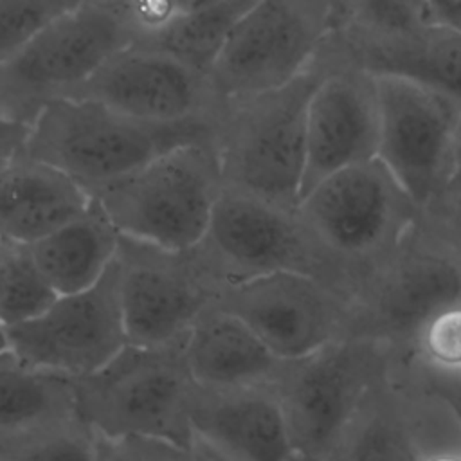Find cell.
<instances>
[{
  "instance_id": "6da1fadb",
  "label": "cell",
  "mask_w": 461,
  "mask_h": 461,
  "mask_svg": "<svg viewBox=\"0 0 461 461\" xmlns=\"http://www.w3.org/2000/svg\"><path fill=\"white\" fill-rule=\"evenodd\" d=\"M420 214L378 158L324 178L297 205L333 288L348 301L402 247Z\"/></svg>"
},
{
  "instance_id": "7a4b0ae2",
  "label": "cell",
  "mask_w": 461,
  "mask_h": 461,
  "mask_svg": "<svg viewBox=\"0 0 461 461\" xmlns=\"http://www.w3.org/2000/svg\"><path fill=\"white\" fill-rule=\"evenodd\" d=\"M214 128L149 124L97 101L56 97L31 121L23 155L61 171L90 193L178 146L214 142Z\"/></svg>"
},
{
  "instance_id": "3957f363",
  "label": "cell",
  "mask_w": 461,
  "mask_h": 461,
  "mask_svg": "<svg viewBox=\"0 0 461 461\" xmlns=\"http://www.w3.org/2000/svg\"><path fill=\"white\" fill-rule=\"evenodd\" d=\"M322 70L310 68L290 85L223 101L214 148L223 189L295 211L306 169V113Z\"/></svg>"
},
{
  "instance_id": "277c9868",
  "label": "cell",
  "mask_w": 461,
  "mask_h": 461,
  "mask_svg": "<svg viewBox=\"0 0 461 461\" xmlns=\"http://www.w3.org/2000/svg\"><path fill=\"white\" fill-rule=\"evenodd\" d=\"M221 191L214 142H193L88 194L121 236L164 250H189L203 241Z\"/></svg>"
},
{
  "instance_id": "5b68a950",
  "label": "cell",
  "mask_w": 461,
  "mask_h": 461,
  "mask_svg": "<svg viewBox=\"0 0 461 461\" xmlns=\"http://www.w3.org/2000/svg\"><path fill=\"white\" fill-rule=\"evenodd\" d=\"M184 344H128L95 373L70 378L81 420L104 438H148L189 450V398L194 382Z\"/></svg>"
},
{
  "instance_id": "8992f818",
  "label": "cell",
  "mask_w": 461,
  "mask_h": 461,
  "mask_svg": "<svg viewBox=\"0 0 461 461\" xmlns=\"http://www.w3.org/2000/svg\"><path fill=\"white\" fill-rule=\"evenodd\" d=\"M321 54L371 76L409 79L461 101V32L430 22L423 2H331Z\"/></svg>"
},
{
  "instance_id": "52a82bcc",
  "label": "cell",
  "mask_w": 461,
  "mask_h": 461,
  "mask_svg": "<svg viewBox=\"0 0 461 461\" xmlns=\"http://www.w3.org/2000/svg\"><path fill=\"white\" fill-rule=\"evenodd\" d=\"M133 41L119 0L72 2L0 63V112L31 122Z\"/></svg>"
},
{
  "instance_id": "ba28073f",
  "label": "cell",
  "mask_w": 461,
  "mask_h": 461,
  "mask_svg": "<svg viewBox=\"0 0 461 461\" xmlns=\"http://www.w3.org/2000/svg\"><path fill=\"white\" fill-rule=\"evenodd\" d=\"M400 358L387 342L348 337L303 358L283 360L272 385L295 456L324 461L366 393Z\"/></svg>"
},
{
  "instance_id": "9c48e42d",
  "label": "cell",
  "mask_w": 461,
  "mask_h": 461,
  "mask_svg": "<svg viewBox=\"0 0 461 461\" xmlns=\"http://www.w3.org/2000/svg\"><path fill=\"white\" fill-rule=\"evenodd\" d=\"M461 301V259L421 221L349 299L348 337L391 344L403 357L418 330Z\"/></svg>"
},
{
  "instance_id": "30bf717a",
  "label": "cell",
  "mask_w": 461,
  "mask_h": 461,
  "mask_svg": "<svg viewBox=\"0 0 461 461\" xmlns=\"http://www.w3.org/2000/svg\"><path fill=\"white\" fill-rule=\"evenodd\" d=\"M115 265L131 346L164 348L185 342L198 317L214 306L223 290L198 245L164 250L121 236Z\"/></svg>"
},
{
  "instance_id": "8fae6325",
  "label": "cell",
  "mask_w": 461,
  "mask_h": 461,
  "mask_svg": "<svg viewBox=\"0 0 461 461\" xmlns=\"http://www.w3.org/2000/svg\"><path fill=\"white\" fill-rule=\"evenodd\" d=\"M331 18V2L259 0L232 27L211 74L221 101L283 88L315 59Z\"/></svg>"
},
{
  "instance_id": "7c38bea8",
  "label": "cell",
  "mask_w": 461,
  "mask_h": 461,
  "mask_svg": "<svg viewBox=\"0 0 461 461\" xmlns=\"http://www.w3.org/2000/svg\"><path fill=\"white\" fill-rule=\"evenodd\" d=\"M461 450L452 411L400 358L362 398L324 461H427Z\"/></svg>"
},
{
  "instance_id": "4fadbf2b",
  "label": "cell",
  "mask_w": 461,
  "mask_h": 461,
  "mask_svg": "<svg viewBox=\"0 0 461 461\" xmlns=\"http://www.w3.org/2000/svg\"><path fill=\"white\" fill-rule=\"evenodd\" d=\"M375 77L380 112L376 158L423 209L459 166L461 101L409 79Z\"/></svg>"
},
{
  "instance_id": "5bb4252c",
  "label": "cell",
  "mask_w": 461,
  "mask_h": 461,
  "mask_svg": "<svg viewBox=\"0 0 461 461\" xmlns=\"http://www.w3.org/2000/svg\"><path fill=\"white\" fill-rule=\"evenodd\" d=\"M4 331L7 351L27 367L67 378L95 373L128 346L115 261L92 288L59 295L41 315Z\"/></svg>"
},
{
  "instance_id": "9a60e30c",
  "label": "cell",
  "mask_w": 461,
  "mask_h": 461,
  "mask_svg": "<svg viewBox=\"0 0 461 461\" xmlns=\"http://www.w3.org/2000/svg\"><path fill=\"white\" fill-rule=\"evenodd\" d=\"M214 306L240 319L279 360L303 358L349 333V301L301 272L229 285Z\"/></svg>"
},
{
  "instance_id": "2e32d148",
  "label": "cell",
  "mask_w": 461,
  "mask_h": 461,
  "mask_svg": "<svg viewBox=\"0 0 461 461\" xmlns=\"http://www.w3.org/2000/svg\"><path fill=\"white\" fill-rule=\"evenodd\" d=\"M223 288L274 272H301L330 285V270L303 227L297 209L223 189L198 245Z\"/></svg>"
},
{
  "instance_id": "e0dca14e",
  "label": "cell",
  "mask_w": 461,
  "mask_h": 461,
  "mask_svg": "<svg viewBox=\"0 0 461 461\" xmlns=\"http://www.w3.org/2000/svg\"><path fill=\"white\" fill-rule=\"evenodd\" d=\"M65 97L97 101L126 117L164 126H216L223 108L209 76L137 45L119 50Z\"/></svg>"
},
{
  "instance_id": "ac0fdd59",
  "label": "cell",
  "mask_w": 461,
  "mask_h": 461,
  "mask_svg": "<svg viewBox=\"0 0 461 461\" xmlns=\"http://www.w3.org/2000/svg\"><path fill=\"white\" fill-rule=\"evenodd\" d=\"M321 81L306 113V169L301 198L324 178L376 158L380 135L376 77L317 52Z\"/></svg>"
},
{
  "instance_id": "d6986e66",
  "label": "cell",
  "mask_w": 461,
  "mask_h": 461,
  "mask_svg": "<svg viewBox=\"0 0 461 461\" xmlns=\"http://www.w3.org/2000/svg\"><path fill=\"white\" fill-rule=\"evenodd\" d=\"M193 438L227 461H294L286 420L274 385L209 389L189 398Z\"/></svg>"
},
{
  "instance_id": "ffe728a7",
  "label": "cell",
  "mask_w": 461,
  "mask_h": 461,
  "mask_svg": "<svg viewBox=\"0 0 461 461\" xmlns=\"http://www.w3.org/2000/svg\"><path fill=\"white\" fill-rule=\"evenodd\" d=\"M90 200L77 182L22 153L0 166V240L34 245L77 218Z\"/></svg>"
},
{
  "instance_id": "44dd1931",
  "label": "cell",
  "mask_w": 461,
  "mask_h": 461,
  "mask_svg": "<svg viewBox=\"0 0 461 461\" xmlns=\"http://www.w3.org/2000/svg\"><path fill=\"white\" fill-rule=\"evenodd\" d=\"M184 357L193 382L209 389L272 385L283 364L240 319L216 306L191 328Z\"/></svg>"
},
{
  "instance_id": "7402d4cb",
  "label": "cell",
  "mask_w": 461,
  "mask_h": 461,
  "mask_svg": "<svg viewBox=\"0 0 461 461\" xmlns=\"http://www.w3.org/2000/svg\"><path fill=\"white\" fill-rule=\"evenodd\" d=\"M119 241V230L92 198L77 218L29 249L52 290L58 295H70L103 279L115 261Z\"/></svg>"
},
{
  "instance_id": "603a6c76",
  "label": "cell",
  "mask_w": 461,
  "mask_h": 461,
  "mask_svg": "<svg viewBox=\"0 0 461 461\" xmlns=\"http://www.w3.org/2000/svg\"><path fill=\"white\" fill-rule=\"evenodd\" d=\"M77 414L72 380L38 371L0 353V441L13 439Z\"/></svg>"
},
{
  "instance_id": "cb8c5ba5",
  "label": "cell",
  "mask_w": 461,
  "mask_h": 461,
  "mask_svg": "<svg viewBox=\"0 0 461 461\" xmlns=\"http://www.w3.org/2000/svg\"><path fill=\"white\" fill-rule=\"evenodd\" d=\"M254 0L180 2L176 14L157 34L133 43L167 54L209 76L232 27Z\"/></svg>"
},
{
  "instance_id": "d4e9b609",
  "label": "cell",
  "mask_w": 461,
  "mask_h": 461,
  "mask_svg": "<svg viewBox=\"0 0 461 461\" xmlns=\"http://www.w3.org/2000/svg\"><path fill=\"white\" fill-rule=\"evenodd\" d=\"M59 295L41 274L27 245L2 241L0 326L11 328L41 315Z\"/></svg>"
},
{
  "instance_id": "484cf974",
  "label": "cell",
  "mask_w": 461,
  "mask_h": 461,
  "mask_svg": "<svg viewBox=\"0 0 461 461\" xmlns=\"http://www.w3.org/2000/svg\"><path fill=\"white\" fill-rule=\"evenodd\" d=\"M0 461H97L95 432L76 416L0 441Z\"/></svg>"
},
{
  "instance_id": "4316f807",
  "label": "cell",
  "mask_w": 461,
  "mask_h": 461,
  "mask_svg": "<svg viewBox=\"0 0 461 461\" xmlns=\"http://www.w3.org/2000/svg\"><path fill=\"white\" fill-rule=\"evenodd\" d=\"M403 360L434 375L461 376V301L441 308L418 330Z\"/></svg>"
},
{
  "instance_id": "83f0119b",
  "label": "cell",
  "mask_w": 461,
  "mask_h": 461,
  "mask_svg": "<svg viewBox=\"0 0 461 461\" xmlns=\"http://www.w3.org/2000/svg\"><path fill=\"white\" fill-rule=\"evenodd\" d=\"M70 4L63 0H0V63L7 61L45 22Z\"/></svg>"
},
{
  "instance_id": "f1b7e54d",
  "label": "cell",
  "mask_w": 461,
  "mask_h": 461,
  "mask_svg": "<svg viewBox=\"0 0 461 461\" xmlns=\"http://www.w3.org/2000/svg\"><path fill=\"white\" fill-rule=\"evenodd\" d=\"M421 221L461 259V164L447 185L421 209Z\"/></svg>"
},
{
  "instance_id": "f546056e",
  "label": "cell",
  "mask_w": 461,
  "mask_h": 461,
  "mask_svg": "<svg viewBox=\"0 0 461 461\" xmlns=\"http://www.w3.org/2000/svg\"><path fill=\"white\" fill-rule=\"evenodd\" d=\"M178 447L148 438H104L95 434L97 461H184Z\"/></svg>"
},
{
  "instance_id": "4dcf8cb0",
  "label": "cell",
  "mask_w": 461,
  "mask_h": 461,
  "mask_svg": "<svg viewBox=\"0 0 461 461\" xmlns=\"http://www.w3.org/2000/svg\"><path fill=\"white\" fill-rule=\"evenodd\" d=\"M409 364V362H407ZM411 369L418 375V378L439 398L447 403V407L452 411L454 418L457 420V425L461 429V376H443L434 375L423 369H418L416 366L409 364Z\"/></svg>"
},
{
  "instance_id": "1f68e13d",
  "label": "cell",
  "mask_w": 461,
  "mask_h": 461,
  "mask_svg": "<svg viewBox=\"0 0 461 461\" xmlns=\"http://www.w3.org/2000/svg\"><path fill=\"white\" fill-rule=\"evenodd\" d=\"M31 122L0 112V166L23 153Z\"/></svg>"
},
{
  "instance_id": "d6a6232c",
  "label": "cell",
  "mask_w": 461,
  "mask_h": 461,
  "mask_svg": "<svg viewBox=\"0 0 461 461\" xmlns=\"http://www.w3.org/2000/svg\"><path fill=\"white\" fill-rule=\"evenodd\" d=\"M425 14L430 22L461 32V0H425Z\"/></svg>"
},
{
  "instance_id": "836d02e7",
  "label": "cell",
  "mask_w": 461,
  "mask_h": 461,
  "mask_svg": "<svg viewBox=\"0 0 461 461\" xmlns=\"http://www.w3.org/2000/svg\"><path fill=\"white\" fill-rule=\"evenodd\" d=\"M184 461H227V459H223L221 456L212 452L207 445L193 438L191 448L184 454Z\"/></svg>"
},
{
  "instance_id": "e575fe53",
  "label": "cell",
  "mask_w": 461,
  "mask_h": 461,
  "mask_svg": "<svg viewBox=\"0 0 461 461\" xmlns=\"http://www.w3.org/2000/svg\"><path fill=\"white\" fill-rule=\"evenodd\" d=\"M427 461H461V450H447V452H439L432 457H429Z\"/></svg>"
},
{
  "instance_id": "d590c367",
  "label": "cell",
  "mask_w": 461,
  "mask_h": 461,
  "mask_svg": "<svg viewBox=\"0 0 461 461\" xmlns=\"http://www.w3.org/2000/svg\"><path fill=\"white\" fill-rule=\"evenodd\" d=\"M4 351H7V340H5V331L0 326V353H4Z\"/></svg>"
},
{
  "instance_id": "8d00e7d4",
  "label": "cell",
  "mask_w": 461,
  "mask_h": 461,
  "mask_svg": "<svg viewBox=\"0 0 461 461\" xmlns=\"http://www.w3.org/2000/svg\"><path fill=\"white\" fill-rule=\"evenodd\" d=\"M457 158L461 164V121H459V128H457Z\"/></svg>"
},
{
  "instance_id": "74e56055",
  "label": "cell",
  "mask_w": 461,
  "mask_h": 461,
  "mask_svg": "<svg viewBox=\"0 0 461 461\" xmlns=\"http://www.w3.org/2000/svg\"><path fill=\"white\" fill-rule=\"evenodd\" d=\"M294 461H303V459H299V457H297V456H295V459H294Z\"/></svg>"
},
{
  "instance_id": "f35d334b",
  "label": "cell",
  "mask_w": 461,
  "mask_h": 461,
  "mask_svg": "<svg viewBox=\"0 0 461 461\" xmlns=\"http://www.w3.org/2000/svg\"><path fill=\"white\" fill-rule=\"evenodd\" d=\"M0 250H2V240H0Z\"/></svg>"
}]
</instances>
